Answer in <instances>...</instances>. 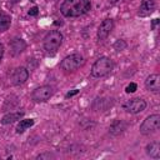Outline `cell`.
<instances>
[{
	"label": "cell",
	"instance_id": "obj_17",
	"mask_svg": "<svg viewBox=\"0 0 160 160\" xmlns=\"http://www.w3.org/2000/svg\"><path fill=\"white\" fill-rule=\"evenodd\" d=\"M34 125V120L32 119H24V120H20V122L18 124V126H16V132L18 134H21V132H24L28 128H30V126H32Z\"/></svg>",
	"mask_w": 160,
	"mask_h": 160
},
{
	"label": "cell",
	"instance_id": "obj_5",
	"mask_svg": "<svg viewBox=\"0 0 160 160\" xmlns=\"http://www.w3.org/2000/svg\"><path fill=\"white\" fill-rule=\"evenodd\" d=\"M81 64H82V56L79 55V54H71V55L66 56V58L61 61L60 66H61V69L65 70V71H74V70H76L78 68H80Z\"/></svg>",
	"mask_w": 160,
	"mask_h": 160
},
{
	"label": "cell",
	"instance_id": "obj_23",
	"mask_svg": "<svg viewBox=\"0 0 160 160\" xmlns=\"http://www.w3.org/2000/svg\"><path fill=\"white\" fill-rule=\"evenodd\" d=\"M109 1H110V2H112V4H114V2H116V1H119V0H109Z\"/></svg>",
	"mask_w": 160,
	"mask_h": 160
},
{
	"label": "cell",
	"instance_id": "obj_7",
	"mask_svg": "<svg viewBox=\"0 0 160 160\" xmlns=\"http://www.w3.org/2000/svg\"><path fill=\"white\" fill-rule=\"evenodd\" d=\"M51 95H52V89L48 85H44V86H40V88L35 89L31 94V98H32V100H35L38 102H41V101L49 100Z\"/></svg>",
	"mask_w": 160,
	"mask_h": 160
},
{
	"label": "cell",
	"instance_id": "obj_13",
	"mask_svg": "<svg viewBox=\"0 0 160 160\" xmlns=\"http://www.w3.org/2000/svg\"><path fill=\"white\" fill-rule=\"evenodd\" d=\"M22 115H24V112H22V111L9 112V114H6V115H4V116H2V119H1V122H2L4 125L11 124V122H14V121H16V120H20V118H21Z\"/></svg>",
	"mask_w": 160,
	"mask_h": 160
},
{
	"label": "cell",
	"instance_id": "obj_1",
	"mask_svg": "<svg viewBox=\"0 0 160 160\" xmlns=\"http://www.w3.org/2000/svg\"><path fill=\"white\" fill-rule=\"evenodd\" d=\"M89 0H64L60 6V11L66 18H76L86 14L90 10Z\"/></svg>",
	"mask_w": 160,
	"mask_h": 160
},
{
	"label": "cell",
	"instance_id": "obj_11",
	"mask_svg": "<svg viewBox=\"0 0 160 160\" xmlns=\"http://www.w3.org/2000/svg\"><path fill=\"white\" fill-rule=\"evenodd\" d=\"M25 48H26V44H25V41H24L22 39L16 38V39L11 40V42H10V52H11V55H14V56L21 54V52L25 50Z\"/></svg>",
	"mask_w": 160,
	"mask_h": 160
},
{
	"label": "cell",
	"instance_id": "obj_12",
	"mask_svg": "<svg viewBox=\"0 0 160 160\" xmlns=\"http://www.w3.org/2000/svg\"><path fill=\"white\" fill-rule=\"evenodd\" d=\"M154 10H155V1L154 0H142V2L140 5L139 15L146 16V15H150Z\"/></svg>",
	"mask_w": 160,
	"mask_h": 160
},
{
	"label": "cell",
	"instance_id": "obj_2",
	"mask_svg": "<svg viewBox=\"0 0 160 160\" xmlns=\"http://www.w3.org/2000/svg\"><path fill=\"white\" fill-rule=\"evenodd\" d=\"M61 42H62V35H61V32L58 31V30H52L44 39V49L46 50L48 54L54 55L58 51V49L60 48Z\"/></svg>",
	"mask_w": 160,
	"mask_h": 160
},
{
	"label": "cell",
	"instance_id": "obj_4",
	"mask_svg": "<svg viewBox=\"0 0 160 160\" xmlns=\"http://www.w3.org/2000/svg\"><path fill=\"white\" fill-rule=\"evenodd\" d=\"M160 126V115L154 114L150 115L149 118H146L144 120V122L140 125V132L142 135H150L152 132H155Z\"/></svg>",
	"mask_w": 160,
	"mask_h": 160
},
{
	"label": "cell",
	"instance_id": "obj_19",
	"mask_svg": "<svg viewBox=\"0 0 160 160\" xmlns=\"http://www.w3.org/2000/svg\"><path fill=\"white\" fill-rule=\"evenodd\" d=\"M38 14V8L36 6H34V8H31L30 10H29V15H32V16H35Z\"/></svg>",
	"mask_w": 160,
	"mask_h": 160
},
{
	"label": "cell",
	"instance_id": "obj_21",
	"mask_svg": "<svg viewBox=\"0 0 160 160\" xmlns=\"http://www.w3.org/2000/svg\"><path fill=\"white\" fill-rule=\"evenodd\" d=\"M2 54H4V45H2V44H0V61H1Z\"/></svg>",
	"mask_w": 160,
	"mask_h": 160
},
{
	"label": "cell",
	"instance_id": "obj_8",
	"mask_svg": "<svg viewBox=\"0 0 160 160\" xmlns=\"http://www.w3.org/2000/svg\"><path fill=\"white\" fill-rule=\"evenodd\" d=\"M112 26H114V21H112L111 19H105V20L100 24V26H99V29H98V38H99L100 40L106 39L108 35L110 34V31L112 30Z\"/></svg>",
	"mask_w": 160,
	"mask_h": 160
},
{
	"label": "cell",
	"instance_id": "obj_16",
	"mask_svg": "<svg viewBox=\"0 0 160 160\" xmlns=\"http://www.w3.org/2000/svg\"><path fill=\"white\" fill-rule=\"evenodd\" d=\"M11 24V18L10 15H8L6 12H4L2 10H0V31H5L9 29Z\"/></svg>",
	"mask_w": 160,
	"mask_h": 160
},
{
	"label": "cell",
	"instance_id": "obj_9",
	"mask_svg": "<svg viewBox=\"0 0 160 160\" xmlns=\"http://www.w3.org/2000/svg\"><path fill=\"white\" fill-rule=\"evenodd\" d=\"M28 78H29V71L25 68H18L12 72L11 80H12L14 85H21V84H24L28 80Z\"/></svg>",
	"mask_w": 160,
	"mask_h": 160
},
{
	"label": "cell",
	"instance_id": "obj_18",
	"mask_svg": "<svg viewBox=\"0 0 160 160\" xmlns=\"http://www.w3.org/2000/svg\"><path fill=\"white\" fill-rule=\"evenodd\" d=\"M126 92H134L135 90H136V84H134V82H131V84H129L128 86H126Z\"/></svg>",
	"mask_w": 160,
	"mask_h": 160
},
{
	"label": "cell",
	"instance_id": "obj_10",
	"mask_svg": "<svg viewBox=\"0 0 160 160\" xmlns=\"http://www.w3.org/2000/svg\"><path fill=\"white\" fill-rule=\"evenodd\" d=\"M145 86L148 90L152 92H158L160 90V76L158 74H151L145 80Z\"/></svg>",
	"mask_w": 160,
	"mask_h": 160
},
{
	"label": "cell",
	"instance_id": "obj_22",
	"mask_svg": "<svg viewBox=\"0 0 160 160\" xmlns=\"http://www.w3.org/2000/svg\"><path fill=\"white\" fill-rule=\"evenodd\" d=\"M75 94H78V90H74V91H71V92H68L66 96L70 98V96H72V95H75Z\"/></svg>",
	"mask_w": 160,
	"mask_h": 160
},
{
	"label": "cell",
	"instance_id": "obj_14",
	"mask_svg": "<svg viewBox=\"0 0 160 160\" xmlns=\"http://www.w3.org/2000/svg\"><path fill=\"white\" fill-rule=\"evenodd\" d=\"M125 124L121 121V120H116V121H114L111 125H110V134L111 135H114V136H116V135H119V134H121L124 130H125Z\"/></svg>",
	"mask_w": 160,
	"mask_h": 160
},
{
	"label": "cell",
	"instance_id": "obj_15",
	"mask_svg": "<svg viewBox=\"0 0 160 160\" xmlns=\"http://www.w3.org/2000/svg\"><path fill=\"white\" fill-rule=\"evenodd\" d=\"M146 152L151 158H155V159L160 158V145H159V142H150L146 146Z\"/></svg>",
	"mask_w": 160,
	"mask_h": 160
},
{
	"label": "cell",
	"instance_id": "obj_3",
	"mask_svg": "<svg viewBox=\"0 0 160 160\" xmlns=\"http://www.w3.org/2000/svg\"><path fill=\"white\" fill-rule=\"evenodd\" d=\"M112 69V61L109 58H100L91 68V75L94 78H101L108 75Z\"/></svg>",
	"mask_w": 160,
	"mask_h": 160
},
{
	"label": "cell",
	"instance_id": "obj_6",
	"mask_svg": "<svg viewBox=\"0 0 160 160\" xmlns=\"http://www.w3.org/2000/svg\"><path fill=\"white\" fill-rule=\"evenodd\" d=\"M124 110L126 112H130V114H138V112H141L145 108H146V102L142 100V99H139V98H135V99H130L128 100L124 105H122Z\"/></svg>",
	"mask_w": 160,
	"mask_h": 160
},
{
	"label": "cell",
	"instance_id": "obj_20",
	"mask_svg": "<svg viewBox=\"0 0 160 160\" xmlns=\"http://www.w3.org/2000/svg\"><path fill=\"white\" fill-rule=\"evenodd\" d=\"M119 46H120V49H124L126 45H125V42H124V41H118V42H115V48L118 49Z\"/></svg>",
	"mask_w": 160,
	"mask_h": 160
}]
</instances>
